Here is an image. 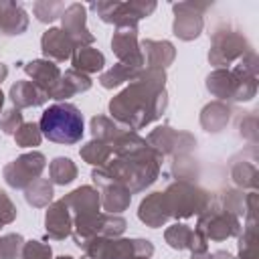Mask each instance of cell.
Wrapping results in <instances>:
<instances>
[{"mask_svg":"<svg viewBox=\"0 0 259 259\" xmlns=\"http://www.w3.org/2000/svg\"><path fill=\"white\" fill-rule=\"evenodd\" d=\"M75 174H77V168H75V164L69 158H57V160H53V164H51V178H53V182H57V184H69L75 178Z\"/></svg>","mask_w":259,"mask_h":259,"instance_id":"23","label":"cell"},{"mask_svg":"<svg viewBox=\"0 0 259 259\" xmlns=\"http://www.w3.org/2000/svg\"><path fill=\"white\" fill-rule=\"evenodd\" d=\"M107 192L103 196V206L105 210H111V212H121L127 204H130V190L123 188L121 184L117 182H107Z\"/></svg>","mask_w":259,"mask_h":259,"instance_id":"20","label":"cell"},{"mask_svg":"<svg viewBox=\"0 0 259 259\" xmlns=\"http://www.w3.org/2000/svg\"><path fill=\"white\" fill-rule=\"evenodd\" d=\"M10 97L16 105L20 107H28V105H40L49 99V95L38 87L34 85L32 81H18L16 85H12L10 89Z\"/></svg>","mask_w":259,"mask_h":259,"instance_id":"14","label":"cell"},{"mask_svg":"<svg viewBox=\"0 0 259 259\" xmlns=\"http://www.w3.org/2000/svg\"><path fill=\"white\" fill-rule=\"evenodd\" d=\"M2 101H4V95H2V91H0V107H2Z\"/></svg>","mask_w":259,"mask_h":259,"instance_id":"32","label":"cell"},{"mask_svg":"<svg viewBox=\"0 0 259 259\" xmlns=\"http://www.w3.org/2000/svg\"><path fill=\"white\" fill-rule=\"evenodd\" d=\"M63 26H65L67 36L73 40V45L83 47V42L93 40V34H89V30L85 28V8L81 4H71L69 8H65Z\"/></svg>","mask_w":259,"mask_h":259,"instance_id":"8","label":"cell"},{"mask_svg":"<svg viewBox=\"0 0 259 259\" xmlns=\"http://www.w3.org/2000/svg\"><path fill=\"white\" fill-rule=\"evenodd\" d=\"M26 28V14L18 4L0 2V30L4 34H18Z\"/></svg>","mask_w":259,"mask_h":259,"instance_id":"16","label":"cell"},{"mask_svg":"<svg viewBox=\"0 0 259 259\" xmlns=\"http://www.w3.org/2000/svg\"><path fill=\"white\" fill-rule=\"evenodd\" d=\"M73 65H75V69L95 73V71L103 69L105 59H103V55H101L97 49L81 47V49H77V53H75V57H73Z\"/></svg>","mask_w":259,"mask_h":259,"instance_id":"19","label":"cell"},{"mask_svg":"<svg viewBox=\"0 0 259 259\" xmlns=\"http://www.w3.org/2000/svg\"><path fill=\"white\" fill-rule=\"evenodd\" d=\"M63 200L67 202V206H71L73 210H77L79 217L97 214V208H99V194L93 188H89V186H83V188L71 192Z\"/></svg>","mask_w":259,"mask_h":259,"instance_id":"13","label":"cell"},{"mask_svg":"<svg viewBox=\"0 0 259 259\" xmlns=\"http://www.w3.org/2000/svg\"><path fill=\"white\" fill-rule=\"evenodd\" d=\"M26 73L34 79L32 83L38 85L47 95H51V91L57 87V83L61 81V71L57 65H53L51 61H32L26 67Z\"/></svg>","mask_w":259,"mask_h":259,"instance_id":"10","label":"cell"},{"mask_svg":"<svg viewBox=\"0 0 259 259\" xmlns=\"http://www.w3.org/2000/svg\"><path fill=\"white\" fill-rule=\"evenodd\" d=\"M40 134L57 144H75L83 136V115L71 103H55L40 117Z\"/></svg>","mask_w":259,"mask_h":259,"instance_id":"2","label":"cell"},{"mask_svg":"<svg viewBox=\"0 0 259 259\" xmlns=\"http://www.w3.org/2000/svg\"><path fill=\"white\" fill-rule=\"evenodd\" d=\"M138 214H140V219H142L144 223H148L150 227H160V225H164L166 219L170 217L164 194H162V192H154V194H150V196L142 202Z\"/></svg>","mask_w":259,"mask_h":259,"instance_id":"12","label":"cell"},{"mask_svg":"<svg viewBox=\"0 0 259 259\" xmlns=\"http://www.w3.org/2000/svg\"><path fill=\"white\" fill-rule=\"evenodd\" d=\"M53 196V188L47 180H34L32 186L26 188V200L32 204V206H45L49 204Z\"/></svg>","mask_w":259,"mask_h":259,"instance_id":"24","label":"cell"},{"mask_svg":"<svg viewBox=\"0 0 259 259\" xmlns=\"http://www.w3.org/2000/svg\"><path fill=\"white\" fill-rule=\"evenodd\" d=\"M42 168H45V156L42 154H38V152L24 154L4 168V176H6V182L10 186L22 188L28 182H34Z\"/></svg>","mask_w":259,"mask_h":259,"instance_id":"5","label":"cell"},{"mask_svg":"<svg viewBox=\"0 0 259 259\" xmlns=\"http://www.w3.org/2000/svg\"><path fill=\"white\" fill-rule=\"evenodd\" d=\"M166 198V206L170 217H190L194 212L204 210V206L208 204V196L206 192H202L196 186H190L186 182H176L168 188V192H164Z\"/></svg>","mask_w":259,"mask_h":259,"instance_id":"3","label":"cell"},{"mask_svg":"<svg viewBox=\"0 0 259 259\" xmlns=\"http://www.w3.org/2000/svg\"><path fill=\"white\" fill-rule=\"evenodd\" d=\"M73 40L61 28H51L42 34V53L55 61H65L73 53Z\"/></svg>","mask_w":259,"mask_h":259,"instance_id":"9","label":"cell"},{"mask_svg":"<svg viewBox=\"0 0 259 259\" xmlns=\"http://www.w3.org/2000/svg\"><path fill=\"white\" fill-rule=\"evenodd\" d=\"M113 51L121 59V65L127 67H140L144 63V57L136 45V26H123L115 32L113 40Z\"/></svg>","mask_w":259,"mask_h":259,"instance_id":"7","label":"cell"},{"mask_svg":"<svg viewBox=\"0 0 259 259\" xmlns=\"http://www.w3.org/2000/svg\"><path fill=\"white\" fill-rule=\"evenodd\" d=\"M142 47H144V53H146V57H148L150 69L166 67V65H170L172 59H174V49H172V45L166 42V40H162V42H158V40H144Z\"/></svg>","mask_w":259,"mask_h":259,"instance_id":"17","label":"cell"},{"mask_svg":"<svg viewBox=\"0 0 259 259\" xmlns=\"http://www.w3.org/2000/svg\"><path fill=\"white\" fill-rule=\"evenodd\" d=\"M47 233L51 239H65L71 233V214L65 200L55 202L47 210Z\"/></svg>","mask_w":259,"mask_h":259,"instance_id":"11","label":"cell"},{"mask_svg":"<svg viewBox=\"0 0 259 259\" xmlns=\"http://www.w3.org/2000/svg\"><path fill=\"white\" fill-rule=\"evenodd\" d=\"M22 247L20 235H6L0 239V259H14Z\"/></svg>","mask_w":259,"mask_h":259,"instance_id":"27","label":"cell"},{"mask_svg":"<svg viewBox=\"0 0 259 259\" xmlns=\"http://www.w3.org/2000/svg\"><path fill=\"white\" fill-rule=\"evenodd\" d=\"M138 69L136 67H127V65H115L113 69H109L105 75H101V85L103 87H115V85H119V83H123V81H130V79H136L138 77Z\"/></svg>","mask_w":259,"mask_h":259,"instance_id":"21","label":"cell"},{"mask_svg":"<svg viewBox=\"0 0 259 259\" xmlns=\"http://www.w3.org/2000/svg\"><path fill=\"white\" fill-rule=\"evenodd\" d=\"M164 107L166 91L164 73L160 69H148L146 73H138L134 83L109 103L111 115L134 130L160 117Z\"/></svg>","mask_w":259,"mask_h":259,"instance_id":"1","label":"cell"},{"mask_svg":"<svg viewBox=\"0 0 259 259\" xmlns=\"http://www.w3.org/2000/svg\"><path fill=\"white\" fill-rule=\"evenodd\" d=\"M20 121H22V113L18 109H8V111H4V117L0 119V125L6 134H16Z\"/></svg>","mask_w":259,"mask_h":259,"instance_id":"30","label":"cell"},{"mask_svg":"<svg viewBox=\"0 0 259 259\" xmlns=\"http://www.w3.org/2000/svg\"><path fill=\"white\" fill-rule=\"evenodd\" d=\"M34 12H36L38 20L47 22V20L57 18L61 12H65V6H63V4H59V2H55V4H49V2H38V4L34 6Z\"/></svg>","mask_w":259,"mask_h":259,"instance_id":"29","label":"cell"},{"mask_svg":"<svg viewBox=\"0 0 259 259\" xmlns=\"http://www.w3.org/2000/svg\"><path fill=\"white\" fill-rule=\"evenodd\" d=\"M14 217H16V208L12 206V202L6 196V192L0 190V225L2 223H10Z\"/></svg>","mask_w":259,"mask_h":259,"instance_id":"31","label":"cell"},{"mask_svg":"<svg viewBox=\"0 0 259 259\" xmlns=\"http://www.w3.org/2000/svg\"><path fill=\"white\" fill-rule=\"evenodd\" d=\"M138 259H144V257H138Z\"/></svg>","mask_w":259,"mask_h":259,"instance_id":"34","label":"cell"},{"mask_svg":"<svg viewBox=\"0 0 259 259\" xmlns=\"http://www.w3.org/2000/svg\"><path fill=\"white\" fill-rule=\"evenodd\" d=\"M14 140H16V144L22 146V148L38 146V142H40V130L36 127V123H22V125L16 130Z\"/></svg>","mask_w":259,"mask_h":259,"instance_id":"26","label":"cell"},{"mask_svg":"<svg viewBox=\"0 0 259 259\" xmlns=\"http://www.w3.org/2000/svg\"><path fill=\"white\" fill-rule=\"evenodd\" d=\"M89 87H91V81H89L87 75L77 73V71H67L65 77L57 83V87L51 91L49 97H55V99H67V97H71L73 93L87 91Z\"/></svg>","mask_w":259,"mask_h":259,"instance_id":"15","label":"cell"},{"mask_svg":"<svg viewBox=\"0 0 259 259\" xmlns=\"http://www.w3.org/2000/svg\"><path fill=\"white\" fill-rule=\"evenodd\" d=\"M206 4L198 6V4H176L174 12H176V20H174V34L180 36L182 40H190L194 36H198L200 28H202V16L198 10H204Z\"/></svg>","mask_w":259,"mask_h":259,"instance_id":"6","label":"cell"},{"mask_svg":"<svg viewBox=\"0 0 259 259\" xmlns=\"http://www.w3.org/2000/svg\"><path fill=\"white\" fill-rule=\"evenodd\" d=\"M81 156H83L89 164H99V166H103L105 160H107V156H109V148H107V144H103V142H89V144L81 150Z\"/></svg>","mask_w":259,"mask_h":259,"instance_id":"25","label":"cell"},{"mask_svg":"<svg viewBox=\"0 0 259 259\" xmlns=\"http://www.w3.org/2000/svg\"><path fill=\"white\" fill-rule=\"evenodd\" d=\"M91 130H93V136H95V138H101V140H117L119 136L125 134L117 123L109 121V119L103 117V115L91 119Z\"/></svg>","mask_w":259,"mask_h":259,"instance_id":"22","label":"cell"},{"mask_svg":"<svg viewBox=\"0 0 259 259\" xmlns=\"http://www.w3.org/2000/svg\"><path fill=\"white\" fill-rule=\"evenodd\" d=\"M229 117H231V109L225 103L214 101V103H210V105H206L202 109L200 121H202V125H204L206 132H221L227 125Z\"/></svg>","mask_w":259,"mask_h":259,"instance_id":"18","label":"cell"},{"mask_svg":"<svg viewBox=\"0 0 259 259\" xmlns=\"http://www.w3.org/2000/svg\"><path fill=\"white\" fill-rule=\"evenodd\" d=\"M212 51L208 53V59L214 67H227L231 61L239 59V57H245L249 49L247 40L243 34H239L237 30H223V32H217L212 36Z\"/></svg>","mask_w":259,"mask_h":259,"instance_id":"4","label":"cell"},{"mask_svg":"<svg viewBox=\"0 0 259 259\" xmlns=\"http://www.w3.org/2000/svg\"><path fill=\"white\" fill-rule=\"evenodd\" d=\"M22 259H51V247L40 241H30L24 245Z\"/></svg>","mask_w":259,"mask_h":259,"instance_id":"28","label":"cell"},{"mask_svg":"<svg viewBox=\"0 0 259 259\" xmlns=\"http://www.w3.org/2000/svg\"><path fill=\"white\" fill-rule=\"evenodd\" d=\"M59 259H71V257H59Z\"/></svg>","mask_w":259,"mask_h":259,"instance_id":"33","label":"cell"}]
</instances>
